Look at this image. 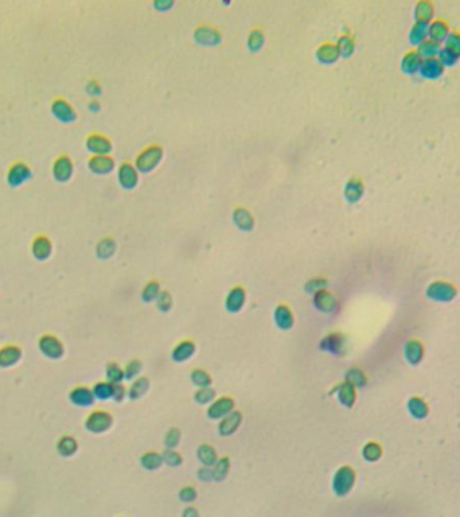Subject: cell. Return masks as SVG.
<instances>
[{
	"label": "cell",
	"mask_w": 460,
	"mask_h": 517,
	"mask_svg": "<svg viewBox=\"0 0 460 517\" xmlns=\"http://www.w3.org/2000/svg\"><path fill=\"white\" fill-rule=\"evenodd\" d=\"M113 426V416L101 409H96L88 415L85 420V428L93 434H103Z\"/></svg>",
	"instance_id": "cell-1"
},
{
	"label": "cell",
	"mask_w": 460,
	"mask_h": 517,
	"mask_svg": "<svg viewBox=\"0 0 460 517\" xmlns=\"http://www.w3.org/2000/svg\"><path fill=\"white\" fill-rule=\"evenodd\" d=\"M347 339L342 333L332 332L329 333L327 336L322 338L319 341V349L322 352L330 353L335 357H342L346 353Z\"/></svg>",
	"instance_id": "cell-2"
},
{
	"label": "cell",
	"mask_w": 460,
	"mask_h": 517,
	"mask_svg": "<svg viewBox=\"0 0 460 517\" xmlns=\"http://www.w3.org/2000/svg\"><path fill=\"white\" fill-rule=\"evenodd\" d=\"M355 482V472L350 466H342L332 478V490L336 495H346Z\"/></svg>",
	"instance_id": "cell-3"
},
{
	"label": "cell",
	"mask_w": 460,
	"mask_h": 517,
	"mask_svg": "<svg viewBox=\"0 0 460 517\" xmlns=\"http://www.w3.org/2000/svg\"><path fill=\"white\" fill-rule=\"evenodd\" d=\"M39 350L44 357L53 360L61 359L65 353V346L61 342L60 338H57L53 334H44L39 338L38 342Z\"/></svg>",
	"instance_id": "cell-4"
},
{
	"label": "cell",
	"mask_w": 460,
	"mask_h": 517,
	"mask_svg": "<svg viewBox=\"0 0 460 517\" xmlns=\"http://www.w3.org/2000/svg\"><path fill=\"white\" fill-rule=\"evenodd\" d=\"M234 399L230 396H221L216 399L207 408V418L211 420H221L234 411Z\"/></svg>",
	"instance_id": "cell-5"
},
{
	"label": "cell",
	"mask_w": 460,
	"mask_h": 517,
	"mask_svg": "<svg viewBox=\"0 0 460 517\" xmlns=\"http://www.w3.org/2000/svg\"><path fill=\"white\" fill-rule=\"evenodd\" d=\"M160 159H162V148L157 146H151L141 151L140 155L136 159V166L141 171H150L160 162Z\"/></svg>",
	"instance_id": "cell-6"
},
{
	"label": "cell",
	"mask_w": 460,
	"mask_h": 517,
	"mask_svg": "<svg viewBox=\"0 0 460 517\" xmlns=\"http://www.w3.org/2000/svg\"><path fill=\"white\" fill-rule=\"evenodd\" d=\"M331 395H334L336 398V400L346 408H351L354 403H355V388L352 385H350L349 382H341L332 388L331 391Z\"/></svg>",
	"instance_id": "cell-7"
},
{
	"label": "cell",
	"mask_w": 460,
	"mask_h": 517,
	"mask_svg": "<svg viewBox=\"0 0 460 517\" xmlns=\"http://www.w3.org/2000/svg\"><path fill=\"white\" fill-rule=\"evenodd\" d=\"M242 423V414L240 411L234 409L232 414L225 416L223 419L219 420L218 425V432L221 436H230L236 434L239 431L240 426Z\"/></svg>",
	"instance_id": "cell-8"
},
{
	"label": "cell",
	"mask_w": 460,
	"mask_h": 517,
	"mask_svg": "<svg viewBox=\"0 0 460 517\" xmlns=\"http://www.w3.org/2000/svg\"><path fill=\"white\" fill-rule=\"evenodd\" d=\"M314 306L315 309L320 313H334L338 307V300L334 295L327 290H320L316 294H314Z\"/></svg>",
	"instance_id": "cell-9"
},
{
	"label": "cell",
	"mask_w": 460,
	"mask_h": 517,
	"mask_svg": "<svg viewBox=\"0 0 460 517\" xmlns=\"http://www.w3.org/2000/svg\"><path fill=\"white\" fill-rule=\"evenodd\" d=\"M195 352H197V346H195L194 341L183 339L174 346L173 352H171V359L174 362H178V364L186 362L190 359H193Z\"/></svg>",
	"instance_id": "cell-10"
},
{
	"label": "cell",
	"mask_w": 460,
	"mask_h": 517,
	"mask_svg": "<svg viewBox=\"0 0 460 517\" xmlns=\"http://www.w3.org/2000/svg\"><path fill=\"white\" fill-rule=\"evenodd\" d=\"M69 399L77 407H90L96 400L92 388L85 385H78L73 388L69 393Z\"/></svg>",
	"instance_id": "cell-11"
},
{
	"label": "cell",
	"mask_w": 460,
	"mask_h": 517,
	"mask_svg": "<svg viewBox=\"0 0 460 517\" xmlns=\"http://www.w3.org/2000/svg\"><path fill=\"white\" fill-rule=\"evenodd\" d=\"M245 300H246V292L242 287H233L230 290V292L227 294L226 300H225V307L229 313L232 314H236L239 311L242 310V307L245 305Z\"/></svg>",
	"instance_id": "cell-12"
},
{
	"label": "cell",
	"mask_w": 460,
	"mask_h": 517,
	"mask_svg": "<svg viewBox=\"0 0 460 517\" xmlns=\"http://www.w3.org/2000/svg\"><path fill=\"white\" fill-rule=\"evenodd\" d=\"M273 319L280 330H291L295 325V316L292 310L287 305H279L273 311Z\"/></svg>",
	"instance_id": "cell-13"
},
{
	"label": "cell",
	"mask_w": 460,
	"mask_h": 517,
	"mask_svg": "<svg viewBox=\"0 0 460 517\" xmlns=\"http://www.w3.org/2000/svg\"><path fill=\"white\" fill-rule=\"evenodd\" d=\"M22 359V349L17 345H4L0 348V366L8 368L18 364Z\"/></svg>",
	"instance_id": "cell-14"
},
{
	"label": "cell",
	"mask_w": 460,
	"mask_h": 517,
	"mask_svg": "<svg viewBox=\"0 0 460 517\" xmlns=\"http://www.w3.org/2000/svg\"><path fill=\"white\" fill-rule=\"evenodd\" d=\"M197 458L203 466L206 468H213L218 461V454L217 450L211 445L203 443L197 449Z\"/></svg>",
	"instance_id": "cell-15"
},
{
	"label": "cell",
	"mask_w": 460,
	"mask_h": 517,
	"mask_svg": "<svg viewBox=\"0 0 460 517\" xmlns=\"http://www.w3.org/2000/svg\"><path fill=\"white\" fill-rule=\"evenodd\" d=\"M448 34L449 27L444 19H436V21H433V22L429 24V27H428L429 39H432V41L438 42V44H440L443 39L447 38Z\"/></svg>",
	"instance_id": "cell-16"
},
{
	"label": "cell",
	"mask_w": 460,
	"mask_h": 517,
	"mask_svg": "<svg viewBox=\"0 0 460 517\" xmlns=\"http://www.w3.org/2000/svg\"><path fill=\"white\" fill-rule=\"evenodd\" d=\"M148 391H150V380L147 379L146 376H140L136 380L132 381V384L128 388V398L131 400H139Z\"/></svg>",
	"instance_id": "cell-17"
},
{
	"label": "cell",
	"mask_w": 460,
	"mask_h": 517,
	"mask_svg": "<svg viewBox=\"0 0 460 517\" xmlns=\"http://www.w3.org/2000/svg\"><path fill=\"white\" fill-rule=\"evenodd\" d=\"M444 70V65L440 62L438 58H427L421 62L420 66V71L425 77H431V78H436Z\"/></svg>",
	"instance_id": "cell-18"
},
{
	"label": "cell",
	"mask_w": 460,
	"mask_h": 517,
	"mask_svg": "<svg viewBox=\"0 0 460 517\" xmlns=\"http://www.w3.org/2000/svg\"><path fill=\"white\" fill-rule=\"evenodd\" d=\"M57 450L61 455L64 457H71L74 455L78 450V443H77L76 438L70 435L61 436L58 442H57Z\"/></svg>",
	"instance_id": "cell-19"
},
{
	"label": "cell",
	"mask_w": 460,
	"mask_h": 517,
	"mask_svg": "<svg viewBox=\"0 0 460 517\" xmlns=\"http://www.w3.org/2000/svg\"><path fill=\"white\" fill-rule=\"evenodd\" d=\"M421 62L420 53L417 50H411L402 58V70L405 73H416L417 70H420Z\"/></svg>",
	"instance_id": "cell-20"
},
{
	"label": "cell",
	"mask_w": 460,
	"mask_h": 517,
	"mask_svg": "<svg viewBox=\"0 0 460 517\" xmlns=\"http://www.w3.org/2000/svg\"><path fill=\"white\" fill-rule=\"evenodd\" d=\"M140 465L141 468H144L146 470H150V472L157 470V469L163 465L162 454H159V452L156 451L144 452L140 457Z\"/></svg>",
	"instance_id": "cell-21"
},
{
	"label": "cell",
	"mask_w": 460,
	"mask_h": 517,
	"mask_svg": "<svg viewBox=\"0 0 460 517\" xmlns=\"http://www.w3.org/2000/svg\"><path fill=\"white\" fill-rule=\"evenodd\" d=\"M105 376H107V381L112 382V384H121L125 379L124 368L119 364V362H108L105 366Z\"/></svg>",
	"instance_id": "cell-22"
},
{
	"label": "cell",
	"mask_w": 460,
	"mask_h": 517,
	"mask_svg": "<svg viewBox=\"0 0 460 517\" xmlns=\"http://www.w3.org/2000/svg\"><path fill=\"white\" fill-rule=\"evenodd\" d=\"M119 178L121 185L125 186V187H132L137 182V173H136V170L133 169L132 164L124 163L121 164V167L119 170Z\"/></svg>",
	"instance_id": "cell-23"
},
{
	"label": "cell",
	"mask_w": 460,
	"mask_h": 517,
	"mask_svg": "<svg viewBox=\"0 0 460 517\" xmlns=\"http://www.w3.org/2000/svg\"><path fill=\"white\" fill-rule=\"evenodd\" d=\"M94 398L98 400H109L113 396V384L109 381H98L92 388Z\"/></svg>",
	"instance_id": "cell-24"
},
{
	"label": "cell",
	"mask_w": 460,
	"mask_h": 517,
	"mask_svg": "<svg viewBox=\"0 0 460 517\" xmlns=\"http://www.w3.org/2000/svg\"><path fill=\"white\" fill-rule=\"evenodd\" d=\"M190 380L197 388H205V386H211L213 379H211L210 373H207L205 369L202 368H197V369L191 370L190 373Z\"/></svg>",
	"instance_id": "cell-25"
},
{
	"label": "cell",
	"mask_w": 460,
	"mask_h": 517,
	"mask_svg": "<svg viewBox=\"0 0 460 517\" xmlns=\"http://www.w3.org/2000/svg\"><path fill=\"white\" fill-rule=\"evenodd\" d=\"M216 391L211 386H205V388H198L194 393L195 403L200 404V405H210L214 400H216Z\"/></svg>",
	"instance_id": "cell-26"
},
{
	"label": "cell",
	"mask_w": 460,
	"mask_h": 517,
	"mask_svg": "<svg viewBox=\"0 0 460 517\" xmlns=\"http://www.w3.org/2000/svg\"><path fill=\"white\" fill-rule=\"evenodd\" d=\"M213 478L214 481H223L227 477L230 469V459L227 457L218 458L217 463L213 466Z\"/></svg>",
	"instance_id": "cell-27"
},
{
	"label": "cell",
	"mask_w": 460,
	"mask_h": 517,
	"mask_svg": "<svg viewBox=\"0 0 460 517\" xmlns=\"http://www.w3.org/2000/svg\"><path fill=\"white\" fill-rule=\"evenodd\" d=\"M433 15V4L431 1H420L416 6V19L420 23H431Z\"/></svg>",
	"instance_id": "cell-28"
},
{
	"label": "cell",
	"mask_w": 460,
	"mask_h": 517,
	"mask_svg": "<svg viewBox=\"0 0 460 517\" xmlns=\"http://www.w3.org/2000/svg\"><path fill=\"white\" fill-rule=\"evenodd\" d=\"M160 286L157 283L156 280H151L146 284V287L143 289V292H141V298L146 303H151L153 300L157 299V296L160 294Z\"/></svg>",
	"instance_id": "cell-29"
},
{
	"label": "cell",
	"mask_w": 460,
	"mask_h": 517,
	"mask_svg": "<svg viewBox=\"0 0 460 517\" xmlns=\"http://www.w3.org/2000/svg\"><path fill=\"white\" fill-rule=\"evenodd\" d=\"M363 193V185L361 180L358 178H352L349 183H347L346 187V196L350 201H357L362 197Z\"/></svg>",
	"instance_id": "cell-30"
},
{
	"label": "cell",
	"mask_w": 460,
	"mask_h": 517,
	"mask_svg": "<svg viewBox=\"0 0 460 517\" xmlns=\"http://www.w3.org/2000/svg\"><path fill=\"white\" fill-rule=\"evenodd\" d=\"M89 148H92L94 153L105 154L109 151L110 144H109L108 139H105L104 136L93 135V136L89 137Z\"/></svg>",
	"instance_id": "cell-31"
},
{
	"label": "cell",
	"mask_w": 460,
	"mask_h": 517,
	"mask_svg": "<svg viewBox=\"0 0 460 517\" xmlns=\"http://www.w3.org/2000/svg\"><path fill=\"white\" fill-rule=\"evenodd\" d=\"M141 370H143V362L140 360H131L124 366L125 380H136L137 376L141 373Z\"/></svg>",
	"instance_id": "cell-32"
},
{
	"label": "cell",
	"mask_w": 460,
	"mask_h": 517,
	"mask_svg": "<svg viewBox=\"0 0 460 517\" xmlns=\"http://www.w3.org/2000/svg\"><path fill=\"white\" fill-rule=\"evenodd\" d=\"M318 55H319V58L323 61V62H332V61H335L336 58H338L339 50H338V47L334 46V45L325 44L323 46H320Z\"/></svg>",
	"instance_id": "cell-33"
},
{
	"label": "cell",
	"mask_w": 460,
	"mask_h": 517,
	"mask_svg": "<svg viewBox=\"0 0 460 517\" xmlns=\"http://www.w3.org/2000/svg\"><path fill=\"white\" fill-rule=\"evenodd\" d=\"M90 166L94 171H98V173H107L109 170L113 167V159L107 158L104 155H98L96 158H93L90 160Z\"/></svg>",
	"instance_id": "cell-34"
},
{
	"label": "cell",
	"mask_w": 460,
	"mask_h": 517,
	"mask_svg": "<svg viewBox=\"0 0 460 517\" xmlns=\"http://www.w3.org/2000/svg\"><path fill=\"white\" fill-rule=\"evenodd\" d=\"M162 458L163 463H166L171 468H178L183 463V457L176 450H173V449H166L162 452Z\"/></svg>",
	"instance_id": "cell-35"
},
{
	"label": "cell",
	"mask_w": 460,
	"mask_h": 517,
	"mask_svg": "<svg viewBox=\"0 0 460 517\" xmlns=\"http://www.w3.org/2000/svg\"><path fill=\"white\" fill-rule=\"evenodd\" d=\"M180 438H182V434H180V430L178 427H171L167 431L166 436H164V446H166V449L175 450L179 443H180Z\"/></svg>",
	"instance_id": "cell-36"
},
{
	"label": "cell",
	"mask_w": 460,
	"mask_h": 517,
	"mask_svg": "<svg viewBox=\"0 0 460 517\" xmlns=\"http://www.w3.org/2000/svg\"><path fill=\"white\" fill-rule=\"evenodd\" d=\"M428 27H429V24H428V23L416 22L415 27L412 28V33H411L412 41H413V42H416V44H421V42H424V41L427 39Z\"/></svg>",
	"instance_id": "cell-37"
},
{
	"label": "cell",
	"mask_w": 460,
	"mask_h": 517,
	"mask_svg": "<svg viewBox=\"0 0 460 517\" xmlns=\"http://www.w3.org/2000/svg\"><path fill=\"white\" fill-rule=\"evenodd\" d=\"M440 50V44L435 42L432 39H425L424 42L420 44V47H418V53L420 55H425L428 58H433V55L438 53Z\"/></svg>",
	"instance_id": "cell-38"
},
{
	"label": "cell",
	"mask_w": 460,
	"mask_h": 517,
	"mask_svg": "<svg viewBox=\"0 0 460 517\" xmlns=\"http://www.w3.org/2000/svg\"><path fill=\"white\" fill-rule=\"evenodd\" d=\"M34 255L39 257V259H44L46 256H49L50 253V243L44 237H39V239L35 240L33 247Z\"/></svg>",
	"instance_id": "cell-39"
},
{
	"label": "cell",
	"mask_w": 460,
	"mask_h": 517,
	"mask_svg": "<svg viewBox=\"0 0 460 517\" xmlns=\"http://www.w3.org/2000/svg\"><path fill=\"white\" fill-rule=\"evenodd\" d=\"M362 455L369 462L377 461L379 458V455H381V447H379L377 443H374V442H369L368 445L363 447Z\"/></svg>",
	"instance_id": "cell-40"
},
{
	"label": "cell",
	"mask_w": 460,
	"mask_h": 517,
	"mask_svg": "<svg viewBox=\"0 0 460 517\" xmlns=\"http://www.w3.org/2000/svg\"><path fill=\"white\" fill-rule=\"evenodd\" d=\"M346 382H349L350 385H352L354 388L357 386H362L365 385L366 382V379H365V375L359 369H350L346 373Z\"/></svg>",
	"instance_id": "cell-41"
},
{
	"label": "cell",
	"mask_w": 460,
	"mask_h": 517,
	"mask_svg": "<svg viewBox=\"0 0 460 517\" xmlns=\"http://www.w3.org/2000/svg\"><path fill=\"white\" fill-rule=\"evenodd\" d=\"M445 49L452 51L455 55H460V33L458 31H452L448 34L447 41H445Z\"/></svg>",
	"instance_id": "cell-42"
},
{
	"label": "cell",
	"mask_w": 460,
	"mask_h": 517,
	"mask_svg": "<svg viewBox=\"0 0 460 517\" xmlns=\"http://www.w3.org/2000/svg\"><path fill=\"white\" fill-rule=\"evenodd\" d=\"M156 306L162 313H168L173 307V296L168 291H162L156 299Z\"/></svg>",
	"instance_id": "cell-43"
},
{
	"label": "cell",
	"mask_w": 460,
	"mask_h": 517,
	"mask_svg": "<svg viewBox=\"0 0 460 517\" xmlns=\"http://www.w3.org/2000/svg\"><path fill=\"white\" fill-rule=\"evenodd\" d=\"M234 218L239 223L240 228H250V225L253 223V220L250 217V214L245 209H237V212L234 213Z\"/></svg>",
	"instance_id": "cell-44"
},
{
	"label": "cell",
	"mask_w": 460,
	"mask_h": 517,
	"mask_svg": "<svg viewBox=\"0 0 460 517\" xmlns=\"http://www.w3.org/2000/svg\"><path fill=\"white\" fill-rule=\"evenodd\" d=\"M70 160H67L66 158L60 159V160L57 162V164H55V174H57V177L61 178V180L70 174Z\"/></svg>",
	"instance_id": "cell-45"
},
{
	"label": "cell",
	"mask_w": 460,
	"mask_h": 517,
	"mask_svg": "<svg viewBox=\"0 0 460 517\" xmlns=\"http://www.w3.org/2000/svg\"><path fill=\"white\" fill-rule=\"evenodd\" d=\"M326 283H327V282H326V279H322V278L311 279L308 283H307V286H306V289L308 290V292H311V294H316V292L320 291V290H325Z\"/></svg>",
	"instance_id": "cell-46"
},
{
	"label": "cell",
	"mask_w": 460,
	"mask_h": 517,
	"mask_svg": "<svg viewBox=\"0 0 460 517\" xmlns=\"http://www.w3.org/2000/svg\"><path fill=\"white\" fill-rule=\"evenodd\" d=\"M127 396H128V389L123 385V382H121V384H113V396H112V399H113L114 402L120 403V402H123Z\"/></svg>",
	"instance_id": "cell-47"
},
{
	"label": "cell",
	"mask_w": 460,
	"mask_h": 517,
	"mask_svg": "<svg viewBox=\"0 0 460 517\" xmlns=\"http://www.w3.org/2000/svg\"><path fill=\"white\" fill-rule=\"evenodd\" d=\"M179 498L183 502H193L197 498V492L191 486H184L183 489L179 492Z\"/></svg>",
	"instance_id": "cell-48"
},
{
	"label": "cell",
	"mask_w": 460,
	"mask_h": 517,
	"mask_svg": "<svg viewBox=\"0 0 460 517\" xmlns=\"http://www.w3.org/2000/svg\"><path fill=\"white\" fill-rule=\"evenodd\" d=\"M458 55H455L452 51H449L448 49H443L440 50V62L443 65H454L455 62L458 61Z\"/></svg>",
	"instance_id": "cell-49"
},
{
	"label": "cell",
	"mask_w": 460,
	"mask_h": 517,
	"mask_svg": "<svg viewBox=\"0 0 460 517\" xmlns=\"http://www.w3.org/2000/svg\"><path fill=\"white\" fill-rule=\"evenodd\" d=\"M336 47H338V50H341L342 53L350 54L352 49H354V42H352V39L350 37H342Z\"/></svg>",
	"instance_id": "cell-50"
},
{
	"label": "cell",
	"mask_w": 460,
	"mask_h": 517,
	"mask_svg": "<svg viewBox=\"0 0 460 517\" xmlns=\"http://www.w3.org/2000/svg\"><path fill=\"white\" fill-rule=\"evenodd\" d=\"M198 478H199L200 481H203V482H209L211 479H214L213 478V469L206 468V466L199 469V470H198Z\"/></svg>",
	"instance_id": "cell-51"
},
{
	"label": "cell",
	"mask_w": 460,
	"mask_h": 517,
	"mask_svg": "<svg viewBox=\"0 0 460 517\" xmlns=\"http://www.w3.org/2000/svg\"><path fill=\"white\" fill-rule=\"evenodd\" d=\"M182 517H199V513H198V511H197L195 508L189 506V508H186V509H184L183 516Z\"/></svg>",
	"instance_id": "cell-52"
},
{
	"label": "cell",
	"mask_w": 460,
	"mask_h": 517,
	"mask_svg": "<svg viewBox=\"0 0 460 517\" xmlns=\"http://www.w3.org/2000/svg\"><path fill=\"white\" fill-rule=\"evenodd\" d=\"M104 250H108V255H110V253L113 252V244L110 243L109 245H104V243H101V244H100V247H98V255L103 256Z\"/></svg>",
	"instance_id": "cell-53"
}]
</instances>
